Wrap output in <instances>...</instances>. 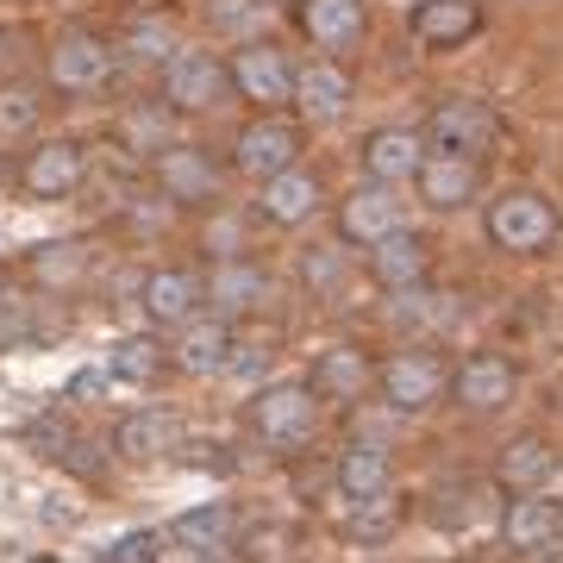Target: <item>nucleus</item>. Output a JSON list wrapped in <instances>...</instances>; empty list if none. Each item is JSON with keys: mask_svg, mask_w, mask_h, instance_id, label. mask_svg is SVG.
I'll use <instances>...</instances> for the list:
<instances>
[{"mask_svg": "<svg viewBox=\"0 0 563 563\" xmlns=\"http://www.w3.org/2000/svg\"><path fill=\"white\" fill-rule=\"evenodd\" d=\"M325 401L313 395L307 376H276V383L251 388L244 401V432L263 444V451H301V444L320 439Z\"/></svg>", "mask_w": 563, "mask_h": 563, "instance_id": "obj_1", "label": "nucleus"}, {"mask_svg": "<svg viewBox=\"0 0 563 563\" xmlns=\"http://www.w3.org/2000/svg\"><path fill=\"white\" fill-rule=\"evenodd\" d=\"M483 232H488L495 251H507V257H544V251L563 239V213L544 188H501V195L483 207Z\"/></svg>", "mask_w": 563, "mask_h": 563, "instance_id": "obj_2", "label": "nucleus"}, {"mask_svg": "<svg viewBox=\"0 0 563 563\" xmlns=\"http://www.w3.org/2000/svg\"><path fill=\"white\" fill-rule=\"evenodd\" d=\"M426 144L432 151H457V157L483 163L495 144H501V113L483 101V95H439L426 107Z\"/></svg>", "mask_w": 563, "mask_h": 563, "instance_id": "obj_3", "label": "nucleus"}, {"mask_svg": "<svg viewBox=\"0 0 563 563\" xmlns=\"http://www.w3.org/2000/svg\"><path fill=\"white\" fill-rule=\"evenodd\" d=\"M157 95L169 113H213V107L232 95V63L220 51H201V44H181L176 57L163 63Z\"/></svg>", "mask_w": 563, "mask_h": 563, "instance_id": "obj_4", "label": "nucleus"}, {"mask_svg": "<svg viewBox=\"0 0 563 563\" xmlns=\"http://www.w3.org/2000/svg\"><path fill=\"white\" fill-rule=\"evenodd\" d=\"M376 395H383L388 413H432V407L451 395V376H444V363L432 357V351H388L383 363H376Z\"/></svg>", "mask_w": 563, "mask_h": 563, "instance_id": "obj_5", "label": "nucleus"}, {"mask_svg": "<svg viewBox=\"0 0 563 563\" xmlns=\"http://www.w3.org/2000/svg\"><path fill=\"white\" fill-rule=\"evenodd\" d=\"M151 176H157L163 201H176V207H213L225 188L220 157L195 139H169L163 151H151Z\"/></svg>", "mask_w": 563, "mask_h": 563, "instance_id": "obj_6", "label": "nucleus"}, {"mask_svg": "<svg viewBox=\"0 0 563 563\" xmlns=\"http://www.w3.org/2000/svg\"><path fill=\"white\" fill-rule=\"evenodd\" d=\"M451 401L470 420L507 413V407L520 401V363L507 357V351H470V357H457V369H451Z\"/></svg>", "mask_w": 563, "mask_h": 563, "instance_id": "obj_7", "label": "nucleus"}, {"mask_svg": "<svg viewBox=\"0 0 563 563\" xmlns=\"http://www.w3.org/2000/svg\"><path fill=\"white\" fill-rule=\"evenodd\" d=\"M232 95L251 107H263V113H282V107L295 101V57L282 51V44L269 38H244L232 44Z\"/></svg>", "mask_w": 563, "mask_h": 563, "instance_id": "obj_8", "label": "nucleus"}, {"mask_svg": "<svg viewBox=\"0 0 563 563\" xmlns=\"http://www.w3.org/2000/svg\"><path fill=\"white\" fill-rule=\"evenodd\" d=\"M301 151H307V139L288 113H257V120H244L239 139H232V169L251 176V181H269V176H282V169H295Z\"/></svg>", "mask_w": 563, "mask_h": 563, "instance_id": "obj_9", "label": "nucleus"}, {"mask_svg": "<svg viewBox=\"0 0 563 563\" xmlns=\"http://www.w3.org/2000/svg\"><path fill=\"white\" fill-rule=\"evenodd\" d=\"M332 488H339L344 514H388V501H395V457L369 439L344 444L339 463H332Z\"/></svg>", "mask_w": 563, "mask_h": 563, "instance_id": "obj_10", "label": "nucleus"}, {"mask_svg": "<svg viewBox=\"0 0 563 563\" xmlns=\"http://www.w3.org/2000/svg\"><path fill=\"white\" fill-rule=\"evenodd\" d=\"M113 44L101 32H63L51 51H44V81L57 88V95H101L107 81H113Z\"/></svg>", "mask_w": 563, "mask_h": 563, "instance_id": "obj_11", "label": "nucleus"}, {"mask_svg": "<svg viewBox=\"0 0 563 563\" xmlns=\"http://www.w3.org/2000/svg\"><path fill=\"white\" fill-rule=\"evenodd\" d=\"M307 383H313V395H320L325 407H357V401L376 395V357L351 339L320 344L313 363H307Z\"/></svg>", "mask_w": 563, "mask_h": 563, "instance_id": "obj_12", "label": "nucleus"}, {"mask_svg": "<svg viewBox=\"0 0 563 563\" xmlns=\"http://www.w3.org/2000/svg\"><path fill=\"white\" fill-rule=\"evenodd\" d=\"M401 225H407L401 188H388V181H357V188H344V201H339V239L351 244V251H369L376 239L401 232Z\"/></svg>", "mask_w": 563, "mask_h": 563, "instance_id": "obj_13", "label": "nucleus"}, {"mask_svg": "<svg viewBox=\"0 0 563 563\" xmlns=\"http://www.w3.org/2000/svg\"><path fill=\"white\" fill-rule=\"evenodd\" d=\"M288 20L320 57H339L369 38V0H295Z\"/></svg>", "mask_w": 563, "mask_h": 563, "instance_id": "obj_14", "label": "nucleus"}, {"mask_svg": "<svg viewBox=\"0 0 563 563\" xmlns=\"http://www.w3.org/2000/svg\"><path fill=\"white\" fill-rule=\"evenodd\" d=\"M413 201L426 213H463L483 201V163L457 157V151H426L420 176H413Z\"/></svg>", "mask_w": 563, "mask_h": 563, "instance_id": "obj_15", "label": "nucleus"}, {"mask_svg": "<svg viewBox=\"0 0 563 563\" xmlns=\"http://www.w3.org/2000/svg\"><path fill=\"white\" fill-rule=\"evenodd\" d=\"M558 470H563V444L551 432H514L495 451V488L501 495H539V488L558 483Z\"/></svg>", "mask_w": 563, "mask_h": 563, "instance_id": "obj_16", "label": "nucleus"}, {"mask_svg": "<svg viewBox=\"0 0 563 563\" xmlns=\"http://www.w3.org/2000/svg\"><path fill=\"white\" fill-rule=\"evenodd\" d=\"M495 526H501L507 551L544 558V551H558V539H563V501L551 495V488H539V495H507Z\"/></svg>", "mask_w": 563, "mask_h": 563, "instance_id": "obj_17", "label": "nucleus"}, {"mask_svg": "<svg viewBox=\"0 0 563 563\" xmlns=\"http://www.w3.org/2000/svg\"><path fill=\"white\" fill-rule=\"evenodd\" d=\"M88 181V151L76 139H38L20 163V188L32 201H69Z\"/></svg>", "mask_w": 563, "mask_h": 563, "instance_id": "obj_18", "label": "nucleus"}, {"mask_svg": "<svg viewBox=\"0 0 563 563\" xmlns=\"http://www.w3.org/2000/svg\"><path fill=\"white\" fill-rule=\"evenodd\" d=\"M420 51H463L470 38L488 32V7L483 0H413V20H407Z\"/></svg>", "mask_w": 563, "mask_h": 563, "instance_id": "obj_19", "label": "nucleus"}, {"mask_svg": "<svg viewBox=\"0 0 563 563\" xmlns=\"http://www.w3.org/2000/svg\"><path fill=\"white\" fill-rule=\"evenodd\" d=\"M426 132L420 125H376L369 139H363L357 163H363V181H388V188H413V176H420L426 163Z\"/></svg>", "mask_w": 563, "mask_h": 563, "instance_id": "obj_20", "label": "nucleus"}, {"mask_svg": "<svg viewBox=\"0 0 563 563\" xmlns=\"http://www.w3.org/2000/svg\"><path fill=\"white\" fill-rule=\"evenodd\" d=\"M363 276L376 282L383 295H407V288H420L432 276V244L413 225H401V232H388V239H376L363 251Z\"/></svg>", "mask_w": 563, "mask_h": 563, "instance_id": "obj_21", "label": "nucleus"}, {"mask_svg": "<svg viewBox=\"0 0 563 563\" xmlns=\"http://www.w3.org/2000/svg\"><path fill=\"white\" fill-rule=\"evenodd\" d=\"M139 307H144V325L181 332L188 320L207 313V288H201L195 269H151V276L139 282Z\"/></svg>", "mask_w": 563, "mask_h": 563, "instance_id": "obj_22", "label": "nucleus"}, {"mask_svg": "<svg viewBox=\"0 0 563 563\" xmlns=\"http://www.w3.org/2000/svg\"><path fill=\"white\" fill-rule=\"evenodd\" d=\"M325 207V181L313 176V169H282V176L257 181V213L269 225H282V232H295V225H313Z\"/></svg>", "mask_w": 563, "mask_h": 563, "instance_id": "obj_23", "label": "nucleus"}, {"mask_svg": "<svg viewBox=\"0 0 563 563\" xmlns=\"http://www.w3.org/2000/svg\"><path fill=\"white\" fill-rule=\"evenodd\" d=\"M351 95H357V81H351V69H344L339 57H313L295 69V113L313 125H332L344 120V107H351Z\"/></svg>", "mask_w": 563, "mask_h": 563, "instance_id": "obj_24", "label": "nucleus"}, {"mask_svg": "<svg viewBox=\"0 0 563 563\" xmlns=\"http://www.w3.org/2000/svg\"><path fill=\"white\" fill-rule=\"evenodd\" d=\"M113 451L125 463H163L181 451V413L169 407H132L120 426H113Z\"/></svg>", "mask_w": 563, "mask_h": 563, "instance_id": "obj_25", "label": "nucleus"}, {"mask_svg": "<svg viewBox=\"0 0 563 563\" xmlns=\"http://www.w3.org/2000/svg\"><path fill=\"white\" fill-rule=\"evenodd\" d=\"M201 288H207V313L239 320V313L263 307V295H269V276H263L251 257H213V263L201 269Z\"/></svg>", "mask_w": 563, "mask_h": 563, "instance_id": "obj_26", "label": "nucleus"}, {"mask_svg": "<svg viewBox=\"0 0 563 563\" xmlns=\"http://www.w3.org/2000/svg\"><path fill=\"white\" fill-rule=\"evenodd\" d=\"M163 539L176 544V551H188V558H213V551H232L239 514L225 501H201V507H188V514H176V520L163 526Z\"/></svg>", "mask_w": 563, "mask_h": 563, "instance_id": "obj_27", "label": "nucleus"}, {"mask_svg": "<svg viewBox=\"0 0 563 563\" xmlns=\"http://www.w3.org/2000/svg\"><path fill=\"white\" fill-rule=\"evenodd\" d=\"M232 351H239V339H232V320L225 313H201V320H188L176 332V363L188 376H225Z\"/></svg>", "mask_w": 563, "mask_h": 563, "instance_id": "obj_28", "label": "nucleus"}, {"mask_svg": "<svg viewBox=\"0 0 563 563\" xmlns=\"http://www.w3.org/2000/svg\"><path fill=\"white\" fill-rule=\"evenodd\" d=\"M357 263H351V251H344V239L339 244H307L301 251V288L313 295V301H351V288H357Z\"/></svg>", "mask_w": 563, "mask_h": 563, "instance_id": "obj_29", "label": "nucleus"}, {"mask_svg": "<svg viewBox=\"0 0 563 563\" xmlns=\"http://www.w3.org/2000/svg\"><path fill=\"white\" fill-rule=\"evenodd\" d=\"M107 376L120 388H151L163 376V344L151 339V332H132V339H120L113 351H107Z\"/></svg>", "mask_w": 563, "mask_h": 563, "instance_id": "obj_30", "label": "nucleus"}, {"mask_svg": "<svg viewBox=\"0 0 563 563\" xmlns=\"http://www.w3.org/2000/svg\"><path fill=\"white\" fill-rule=\"evenodd\" d=\"M38 120H44V88H32V81H7V88H0V144L32 139Z\"/></svg>", "mask_w": 563, "mask_h": 563, "instance_id": "obj_31", "label": "nucleus"}, {"mask_svg": "<svg viewBox=\"0 0 563 563\" xmlns=\"http://www.w3.org/2000/svg\"><path fill=\"white\" fill-rule=\"evenodd\" d=\"M451 295H432V288H407V295H388V320H401V325H451Z\"/></svg>", "mask_w": 563, "mask_h": 563, "instance_id": "obj_32", "label": "nucleus"}, {"mask_svg": "<svg viewBox=\"0 0 563 563\" xmlns=\"http://www.w3.org/2000/svg\"><path fill=\"white\" fill-rule=\"evenodd\" d=\"M125 51H132V57H144V63H169L181 51V32L169 20H163V13H151V20H132V32H125Z\"/></svg>", "mask_w": 563, "mask_h": 563, "instance_id": "obj_33", "label": "nucleus"}, {"mask_svg": "<svg viewBox=\"0 0 563 563\" xmlns=\"http://www.w3.org/2000/svg\"><path fill=\"white\" fill-rule=\"evenodd\" d=\"M163 544H169V539H163L157 526H132V532H120V539L101 551V563H157Z\"/></svg>", "mask_w": 563, "mask_h": 563, "instance_id": "obj_34", "label": "nucleus"}, {"mask_svg": "<svg viewBox=\"0 0 563 563\" xmlns=\"http://www.w3.org/2000/svg\"><path fill=\"white\" fill-rule=\"evenodd\" d=\"M263 20H269V7H263V0H213V25H220V32H232L239 44H244V32L257 38Z\"/></svg>", "mask_w": 563, "mask_h": 563, "instance_id": "obj_35", "label": "nucleus"}, {"mask_svg": "<svg viewBox=\"0 0 563 563\" xmlns=\"http://www.w3.org/2000/svg\"><path fill=\"white\" fill-rule=\"evenodd\" d=\"M7 181H20V169H7V157H0V195H7Z\"/></svg>", "mask_w": 563, "mask_h": 563, "instance_id": "obj_36", "label": "nucleus"}, {"mask_svg": "<svg viewBox=\"0 0 563 563\" xmlns=\"http://www.w3.org/2000/svg\"><path fill=\"white\" fill-rule=\"evenodd\" d=\"M195 563H232V551H213V558H195Z\"/></svg>", "mask_w": 563, "mask_h": 563, "instance_id": "obj_37", "label": "nucleus"}, {"mask_svg": "<svg viewBox=\"0 0 563 563\" xmlns=\"http://www.w3.org/2000/svg\"><path fill=\"white\" fill-rule=\"evenodd\" d=\"M539 563H563V551H544V558Z\"/></svg>", "mask_w": 563, "mask_h": 563, "instance_id": "obj_38", "label": "nucleus"}]
</instances>
